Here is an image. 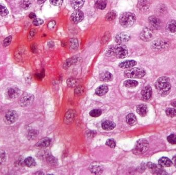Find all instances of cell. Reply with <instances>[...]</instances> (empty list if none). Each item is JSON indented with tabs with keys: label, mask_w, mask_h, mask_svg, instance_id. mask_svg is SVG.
<instances>
[{
	"label": "cell",
	"mask_w": 176,
	"mask_h": 175,
	"mask_svg": "<svg viewBox=\"0 0 176 175\" xmlns=\"http://www.w3.org/2000/svg\"><path fill=\"white\" fill-rule=\"evenodd\" d=\"M171 83L169 78L166 77H162L157 80L155 88L159 94L162 97H165L170 93Z\"/></svg>",
	"instance_id": "1"
},
{
	"label": "cell",
	"mask_w": 176,
	"mask_h": 175,
	"mask_svg": "<svg viewBox=\"0 0 176 175\" xmlns=\"http://www.w3.org/2000/svg\"><path fill=\"white\" fill-rule=\"evenodd\" d=\"M136 20V16L133 13L129 12L123 13L120 16L119 19L120 24L126 28L132 26L135 23Z\"/></svg>",
	"instance_id": "2"
},
{
	"label": "cell",
	"mask_w": 176,
	"mask_h": 175,
	"mask_svg": "<svg viewBox=\"0 0 176 175\" xmlns=\"http://www.w3.org/2000/svg\"><path fill=\"white\" fill-rule=\"evenodd\" d=\"M149 149V143L145 139H140L136 142L132 152L136 155H141L145 153Z\"/></svg>",
	"instance_id": "3"
},
{
	"label": "cell",
	"mask_w": 176,
	"mask_h": 175,
	"mask_svg": "<svg viewBox=\"0 0 176 175\" xmlns=\"http://www.w3.org/2000/svg\"><path fill=\"white\" fill-rule=\"evenodd\" d=\"M145 71L142 68H134L125 70L124 76L128 78H142L145 75Z\"/></svg>",
	"instance_id": "4"
},
{
	"label": "cell",
	"mask_w": 176,
	"mask_h": 175,
	"mask_svg": "<svg viewBox=\"0 0 176 175\" xmlns=\"http://www.w3.org/2000/svg\"><path fill=\"white\" fill-rule=\"evenodd\" d=\"M128 55V49L125 45L118 44L115 46V56L118 59H123Z\"/></svg>",
	"instance_id": "5"
},
{
	"label": "cell",
	"mask_w": 176,
	"mask_h": 175,
	"mask_svg": "<svg viewBox=\"0 0 176 175\" xmlns=\"http://www.w3.org/2000/svg\"><path fill=\"white\" fill-rule=\"evenodd\" d=\"M34 99L35 97L33 95L30 93H24L19 100V104L22 107H27L33 103Z\"/></svg>",
	"instance_id": "6"
},
{
	"label": "cell",
	"mask_w": 176,
	"mask_h": 175,
	"mask_svg": "<svg viewBox=\"0 0 176 175\" xmlns=\"http://www.w3.org/2000/svg\"><path fill=\"white\" fill-rule=\"evenodd\" d=\"M169 41L164 39H158L153 41L151 44L152 48L157 50L166 49L169 47Z\"/></svg>",
	"instance_id": "7"
},
{
	"label": "cell",
	"mask_w": 176,
	"mask_h": 175,
	"mask_svg": "<svg viewBox=\"0 0 176 175\" xmlns=\"http://www.w3.org/2000/svg\"><path fill=\"white\" fill-rule=\"evenodd\" d=\"M18 115L14 110L8 111L5 114L4 121L6 124H11L14 123L18 120Z\"/></svg>",
	"instance_id": "8"
},
{
	"label": "cell",
	"mask_w": 176,
	"mask_h": 175,
	"mask_svg": "<svg viewBox=\"0 0 176 175\" xmlns=\"http://www.w3.org/2000/svg\"><path fill=\"white\" fill-rule=\"evenodd\" d=\"M154 35L153 31L150 28L145 27L140 34V38L142 40L148 42L151 40Z\"/></svg>",
	"instance_id": "9"
},
{
	"label": "cell",
	"mask_w": 176,
	"mask_h": 175,
	"mask_svg": "<svg viewBox=\"0 0 176 175\" xmlns=\"http://www.w3.org/2000/svg\"><path fill=\"white\" fill-rule=\"evenodd\" d=\"M71 21L74 24H78L84 19V14L80 10H76L71 16Z\"/></svg>",
	"instance_id": "10"
},
{
	"label": "cell",
	"mask_w": 176,
	"mask_h": 175,
	"mask_svg": "<svg viewBox=\"0 0 176 175\" xmlns=\"http://www.w3.org/2000/svg\"><path fill=\"white\" fill-rule=\"evenodd\" d=\"M76 116V111L73 109H70L65 114L64 117V122L67 124H71L73 122Z\"/></svg>",
	"instance_id": "11"
},
{
	"label": "cell",
	"mask_w": 176,
	"mask_h": 175,
	"mask_svg": "<svg viewBox=\"0 0 176 175\" xmlns=\"http://www.w3.org/2000/svg\"><path fill=\"white\" fill-rule=\"evenodd\" d=\"M130 39V36L128 33L126 32H121L118 33L115 37V41L118 44H123L127 42Z\"/></svg>",
	"instance_id": "12"
},
{
	"label": "cell",
	"mask_w": 176,
	"mask_h": 175,
	"mask_svg": "<svg viewBox=\"0 0 176 175\" xmlns=\"http://www.w3.org/2000/svg\"><path fill=\"white\" fill-rule=\"evenodd\" d=\"M21 91L17 87H12L7 90V96L11 99H14L19 97Z\"/></svg>",
	"instance_id": "13"
},
{
	"label": "cell",
	"mask_w": 176,
	"mask_h": 175,
	"mask_svg": "<svg viewBox=\"0 0 176 175\" xmlns=\"http://www.w3.org/2000/svg\"><path fill=\"white\" fill-rule=\"evenodd\" d=\"M150 25L155 29H159L161 26V21L158 17L155 16H151L148 18Z\"/></svg>",
	"instance_id": "14"
},
{
	"label": "cell",
	"mask_w": 176,
	"mask_h": 175,
	"mask_svg": "<svg viewBox=\"0 0 176 175\" xmlns=\"http://www.w3.org/2000/svg\"><path fill=\"white\" fill-rule=\"evenodd\" d=\"M141 95L143 100L148 101L151 98L152 96V89L149 86L145 87L141 91Z\"/></svg>",
	"instance_id": "15"
},
{
	"label": "cell",
	"mask_w": 176,
	"mask_h": 175,
	"mask_svg": "<svg viewBox=\"0 0 176 175\" xmlns=\"http://www.w3.org/2000/svg\"><path fill=\"white\" fill-rule=\"evenodd\" d=\"M99 79L102 82H110L112 80L113 76L108 71L103 72L99 75Z\"/></svg>",
	"instance_id": "16"
},
{
	"label": "cell",
	"mask_w": 176,
	"mask_h": 175,
	"mask_svg": "<svg viewBox=\"0 0 176 175\" xmlns=\"http://www.w3.org/2000/svg\"><path fill=\"white\" fill-rule=\"evenodd\" d=\"M137 65V62L134 60H126L125 61L122 62L119 64V67L120 68L126 69V68H132L133 67Z\"/></svg>",
	"instance_id": "17"
},
{
	"label": "cell",
	"mask_w": 176,
	"mask_h": 175,
	"mask_svg": "<svg viewBox=\"0 0 176 175\" xmlns=\"http://www.w3.org/2000/svg\"><path fill=\"white\" fill-rule=\"evenodd\" d=\"M51 143V139L46 137L41 139L40 141L37 142L36 146L37 147H41V148H46V147H49Z\"/></svg>",
	"instance_id": "18"
},
{
	"label": "cell",
	"mask_w": 176,
	"mask_h": 175,
	"mask_svg": "<svg viewBox=\"0 0 176 175\" xmlns=\"http://www.w3.org/2000/svg\"><path fill=\"white\" fill-rule=\"evenodd\" d=\"M109 91V88L107 85L103 84L99 86L95 90V94L99 96H102L106 95Z\"/></svg>",
	"instance_id": "19"
},
{
	"label": "cell",
	"mask_w": 176,
	"mask_h": 175,
	"mask_svg": "<svg viewBox=\"0 0 176 175\" xmlns=\"http://www.w3.org/2000/svg\"><path fill=\"white\" fill-rule=\"evenodd\" d=\"M158 163L159 164L163 167H170L173 165L172 161H171L169 158L165 157L161 158L159 160Z\"/></svg>",
	"instance_id": "20"
},
{
	"label": "cell",
	"mask_w": 176,
	"mask_h": 175,
	"mask_svg": "<svg viewBox=\"0 0 176 175\" xmlns=\"http://www.w3.org/2000/svg\"><path fill=\"white\" fill-rule=\"evenodd\" d=\"M116 126V125L112 121H104L102 124V129L105 130H113Z\"/></svg>",
	"instance_id": "21"
},
{
	"label": "cell",
	"mask_w": 176,
	"mask_h": 175,
	"mask_svg": "<svg viewBox=\"0 0 176 175\" xmlns=\"http://www.w3.org/2000/svg\"><path fill=\"white\" fill-rule=\"evenodd\" d=\"M137 112L142 117H145L148 112V109L145 104L138 105L137 107Z\"/></svg>",
	"instance_id": "22"
},
{
	"label": "cell",
	"mask_w": 176,
	"mask_h": 175,
	"mask_svg": "<svg viewBox=\"0 0 176 175\" xmlns=\"http://www.w3.org/2000/svg\"><path fill=\"white\" fill-rule=\"evenodd\" d=\"M85 1V0H72L71 6L75 11L79 10L83 7Z\"/></svg>",
	"instance_id": "23"
},
{
	"label": "cell",
	"mask_w": 176,
	"mask_h": 175,
	"mask_svg": "<svg viewBox=\"0 0 176 175\" xmlns=\"http://www.w3.org/2000/svg\"><path fill=\"white\" fill-rule=\"evenodd\" d=\"M90 170L92 173L99 175L103 172V167L100 165H92L90 167Z\"/></svg>",
	"instance_id": "24"
},
{
	"label": "cell",
	"mask_w": 176,
	"mask_h": 175,
	"mask_svg": "<svg viewBox=\"0 0 176 175\" xmlns=\"http://www.w3.org/2000/svg\"><path fill=\"white\" fill-rule=\"evenodd\" d=\"M126 122L128 123V124L130 125V126H134V125H136L137 123V120L136 116L132 113L127 115L126 117Z\"/></svg>",
	"instance_id": "25"
},
{
	"label": "cell",
	"mask_w": 176,
	"mask_h": 175,
	"mask_svg": "<svg viewBox=\"0 0 176 175\" xmlns=\"http://www.w3.org/2000/svg\"><path fill=\"white\" fill-rule=\"evenodd\" d=\"M149 2L148 0H140L138 7L141 11H146L149 7Z\"/></svg>",
	"instance_id": "26"
},
{
	"label": "cell",
	"mask_w": 176,
	"mask_h": 175,
	"mask_svg": "<svg viewBox=\"0 0 176 175\" xmlns=\"http://www.w3.org/2000/svg\"><path fill=\"white\" fill-rule=\"evenodd\" d=\"M167 29L171 33H176V21L171 20L167 23Z\"/></svg>",
	"instance_id": "27"
},
{
	"label": "cell",
	"mask_w": 176,
	"mask_h": 175,
	"mask_svg": "<svg viewBox=\"0 0 176 175\" xmlns=\"http://www.w3.org/2000/svg\"><path fill=\"white\" fill-rule=\"evenodd\" d=\"M139 83L137 81L134 80H127L124 83V85L127 88H134L138 85Z\"/></svg>",
	"instance_id": "28"
},
{
	"label": "cell",
	"mask_w": 176,
	"mask_h": 175,
	"mask_svg": "<svg viewBox=\"0 0 176 175\" xmlns=\"http://www.w3.org/2000/svg\"><path fill=\"white\" fill-rule=\"evenodd\" d=\"M24 163L28 167H33L37 165L35 160L32 157H28L27 158L25 159Z\"/></svg>",
	"instance_id": "29"
},
{
	"label": "cell",
	"mask_w": 176,
	"mask_h": 175,
	"mask_svg": "<svg viewBox=\"0 0 176 175\" xmlns=\"http://www.w3.org/2000/svg\"><path fill=\"white\" fill-rule=\"evenodd\" d=\"M69 48L71 50H76L78 48V42L75 38L70 39L69 41Z\"/></svg>",
	"instance_id": "30"
},
{
	"label": "cell",
	"mask_w": 176,
	"mask_h": 175,
	"mask_svg": "<svg viewBox=\"0 0 176 175\" xmlns=\"http://www.w3.org/2000/svg\"><path fill=\"white\" fill-rule=\"evenodd\" d=\"M95 5L97 9L103 10L107 6L106 0H96L95 1Z\"/></svg>",
	"instance_id": "31"
},
{
	"label": "cell",
	"mask_w": 176,
	"mask_h": 175,
	"mask_svg": "<svg viewBox=\"0 0 176 175\" xmlns=\"http://www.w3.org/2000/svg\"><path fill=\"white\" fill-rule=\"evenodd\" d=\"M32 5V0H21L20 2V6L25 10L29 9Z\"/></svg>",
	"instance_id": "32"
},
{
	"label": "cell",
	"mask_w": 176,
	"mask_h": 175,
	"mask_svg": "<svg viewBox=\"0 0 176 175\" xmlns=\"http://www.w3.org/2000/svg\"><path fill=\"white\" fill-rule=\"evenodd\" d=\"M77 60V58H76V57H73L72 58H70L69 59L67 60L64 64V69L69 68L73 64L76 63Z\"/></svg>",
	"instance_id": "33"
},
{
	"label": "cell",
	"mask_w": 176,
	"mask_h": 175,
	"mask_svg": "<svg viewBox=\"0 0 176 175\" xmlns=\"http://www.w3.org/2000/svg\"><path fill=\"white\" fill-rule=\"evenodd\" d=\"M117 14L116 12L115 11H111L110 12H108L107 14H106V21H112L115 20V18H116Z\"/></svg>",
	"instance_id": "34"
},
{
	"label": "cell",
	"mask_w": 176,
	"mask_h": 175,
	"mask_svg": "<svg viewBox=\"0 0 176 175\" xmlns=\"http://www.w3.org/2000/svg\"><path fill=\"white\" fill-rule=\"evenodd\" d=\"M166 114L169 117H174L176 116V109L173 108H168L166 109Z\"/></svg>",
	"instance_id": "35"
},
{
	"label": "cell",
	"mask_w": 176,
	"mask_h": 175,
	"mask_svg": "<svg viewBox=\"0 0 176 175\" xmlns=\"http://www.w3.org/2000/svg\"><path fill=\"white\" fill-rule=\"evenodd\" d=\"M67 84L70 88H74L77 85L78 81L76 79H69L67 81Z\"/></svg>",
	"instance_id": "36"
},
{
	"label": "cell",
	"mask_w": 176,
	"mask_h": 175,
	"mask_svg": "<svg viewBox=\"0 0 176 175\" xmlns=\"http://www.w3.org/2000/svg\"><path fill=\"white\" fill-rule=\"evenodd\" d=\"M102 114V110L99 109H94L92 110L90 112V116L92 117H99Z\"/></svg>",
	"instance_id": "37"
},
{
	"label": "cell",
	"mask_w": 176,
	"mask_h": 175,
	"mask_svg": "<svg viewBox=\"0 0 176 175\" xmlns=\"http://www.w3.org/2000/svg\"><path fill=\"white\" fill-rule=\"evenodd\" d=\"M38 134V132L36 130H31L28 132L27 137L30 140H33L37 137Z\"/></svg>",
	"instance_id": "38"
},
{
	"label": "cell",
	"mask_w": 176,
	"mask_h": 175,
	"mask_svg": "<svg viewBox=\"0 0 176 175\" xmlns=\"http://www.w3.org/2000/svg\"><path fill=\"white\" fill-rule=\"evenodd\" d=\"M8 14V11L5 6L0 4V16L5 17Z\"/></svg>",
	"instance_id": "39"
},
{
	"label": "cell",
	"mask_w": 176,
	"mask_h": 175,
	"mask_svg": "<svg viewBox=\"0 0 176 175\" xmlns=\"http://www.w3.org/2000/svg\"><path fill=\"white\" fill-rule=\"evenodd\" d=\"M111 38V34L109 32H107L104 34V36L102 39V44H106L108 41H109Z\"/></svg>",
	"instance_id": "40"
},
{
	"label": "cell",
	"mask_w": 176,
	"mask_h": 175,
	"mask_svg": "<svg viewBox=\"0 0 176 175\" xmlns=\"http://www.w3.org/2000/svg\"><path fill=\"white\" fill-rule=\"evenodd\" d=\"M106 145L111 149H115L116 146V141L113 139H109L107 140Z\"/></svg>",
	"instance_id": "41"
},
{
	"label": "cell",
	"mask_w": 176,
	"mask_h": 175,
	"mask_svg": "<svg viewBox=\"0 0 176 175\" xmlns=\"http://www.w3.org/2000/svg\"><path fill=\"white\" fill-rule=\"evenodd\" d=\"M106 56L107 57H112L115 56V46L110 45L106 51Z\"/></svg>",
	"instance_id": "42"
},
{
	"label": "cell",
	"mask_w": 176,
	"mask_h": 175,
	"mask_svg": "<svg viewBox=\"0 0 176 175\" xmlns=\"http://www.w3.org/2000/svg\"><path fill=\"white\" fill-rule=\"evenodd\" d=\"M47 161H48V163L51 165H55L57 164V160L51 155H49L47 157Z\"/></svg>",
	"instance_id": "43"
},
{
	"label": "cell",
	"mask_w": 176,
	"mask_h": 175,
	"mask_svg": "<svg viewBox=\"0 0 176 175\" xmlns=\"http://www.w3.org/2000/svg\"><path fill=\"white\" fill-rule=\"evenodd\" d=\"M168 142L171 144H176V136L174 134H171L167 137Z\"/></svg>",
	"instance_id": "44"
},
{
	"label": "cell",
	"mask_w": 176,
	"mask_h": 175,
	"mask_svg": "<svg viewBox=\"0 0 176 175\" xmlns=\"http://www.w3.org/2000/svg\"><path fill=\"white\" fill-rule=\"evenodd\" d=\"M43 23H44L43 20L39 19V18H35V19H33V24L36 26H38L41 25Z\"/></svg>",
	"instance_id": "45"
},
{
	"label": "cell",
	"mask_w": 176,
	"mask_h": 175,
	"mask_svg": "<svg viewBox=\"0 0 176 175\" xmlns=\"http://www.w3.org/2000/svg\"><path fill=\"white\" fill-rule=\"evenodd\" d=\"M12 40V36H9L6 38L3 41V45L4 47H7L11 43Z\"/></svg>",
	"instance_id": "46"
},
{
	"label": "cell",
	"mask_w": 176,
	"mask_h": 175,
	"mask_svg": "<svg viewBox=\"0 0 176 175\" xmlns=\"http://www.w3.org/2000/svg\"><path fill=\"white\" fill-rule=\"evenodd\" d=\"M37 33V31L35 29H32L30 30V33L28 34V39L29 40H32L35 37Z\"/></svg>",
	"instance_id": "47"
},
{
	"label": "cell",
	"mask_w": 176,
	"mask_h": 175,
	"mask_svg": "<svg viewBox=\"0 0 176 175\" xmlns=\"http://www.w3.org/2000/svg\"><path fill=\"white\" fill-rule=\"evenodd\" d=\"M84 92V88L83 86H78L75 89V94L76 95H81Z\"/></svg>",
	"instance_id": "48"
},
{
	"label": "cell",
	"mask_w": 176,
	"mask_h": 175,
	"mask_svg": "<svg viewBox=\"0 0 176 175\" xmlns=\"http://www.w3.org/2000/svg\"><path fill=\"white\" fill-rule=\"evenodd\" d=\"M49 1L53 5L59 6L61 5L64 0H49Z\"/></svg>",
	"instance_id": "49"
},
{
	"label": "cell",
	"mask_w": 176,
	"mask_h": 175,
	"mask_svg": "<svg viewBox=\"0 0 176 175\" xmlns=\"http://www.w3.org/2000/svg\"><path fill=\"white\" fill-rule=\"evenodd\" d=\"M48 27L49 28V29H54L56 27V22L55 21H51L49 23L48 25Z\"/></svg>",
	"instance_id": "50"
},
{
	"label": "cell",
	"mask_w": 176,
	"mask_h": 175,
	"mask_svg": "<svg viewBox=\"0 0 176 175\" xmlns=\"http://www.w3.org/2000/svg\"><path fill=\"white\" fill-rule=\"evenodd\" d=\"M6 155L4 151H0V161L3 162L5 160Z\"/></svg>",
	"instance_id": "51"
},
{
	"label": "cell",
	"mask_w": 176,
	"mask_h": 175,
	"mask_svg": "<svg viewBox=\"0 0 176 175\" xmlns=\"http://www.w3.org/2000/svg\"><path fill=\"white\" fill-rule=\"evenodd\" d=\"M30 49L32 51V52L33 53H36L37 51V45L36 43H33L30 46Z\"/></svg>",
	"instance_id": "52"
},
{
	"label": "cell",
	"mask_w": 176,
	"mask_h": 175,
	"mask_svg": "<svg viewBox=\"0 0 176 175\" xmlns=\"http://www.w3.org/2000/svg\"><path fill=\"white\" fill-rule=\"evenodd\" d=\"M36 77L37 79H41L44 77V74H43V72H42L41 74H37L36 75Z\"/></svg>",
	"instance_id": "53"
},
{
	"label": "cell",
	"mask_w": 176,
	"mask_h": 175,
	"mask_svg": "<svg viewBox=\"0 0 176 175\" xmlns=\"http://www.w3.org/2000/svg\"><path fill=\"white\" fill-rule=\"evenodd\" d=\"M29 17L30 19H35V18H36V15L34 13L32 12L29 15Z\"/></svg>",
	"instance_id": "54"
},
{
	"label": "cell",
	"mask_w": 176,
	"mask_h": 175,
	"mask_svg": "<svg viewBox=\"0 0 176 175\" xmlns=\"http://www.w3.org/2000/svg\"><path fill=\"white\" fill-rule=\"evenodd\" d=\"M55 44H54V43L53 41H49L48 43V46H49V48H52L54 46Z\"/></svg>",
	"instance_id": "55"
},
{
	"label": "cell",
	"mask_w": 176,
	"mask_h": 175,
	"mask_svg": "<svg viewBox=\"0 0 176 175\" xmlns=\"http://www.w3.org/2000/svg\"><path fill=\"white\" fill-rule=\"evenodd\" d=\"M173 164L174 165V166L176 167V156H174L173 158Z\"/></svg>",
	"instance_id": "56"
},
{
	"label": "cell",
	"mask_w": 176,
	"mask_h": 175,
	"mask_svg": "<svg viewBox=\"0 0 176 175\" xmlns=\"http://www.w3.org/2000/svg\"><path fill=\"white\" fill-rule=\"evenodd\" d=\"M46 0H37V3L39 4H43L46 2Z\"/></svg>",
	"instance_id": "57"
},
{
	"label": "cell",
	"mask_w": 176,
	"mask_h": 175,
	"mask_svg": "<svg viewBox=\"0 0 176 175\" xmlns=\"http://www.w3.org/2000/svg\"><path fill=\"white\" fill-rule=\"evenodd\" d=\"M171 105H173V106L176 107V102H173V103L171 104Z\"/></svg>",
	"instance_id": "58"
}]
</instances>
